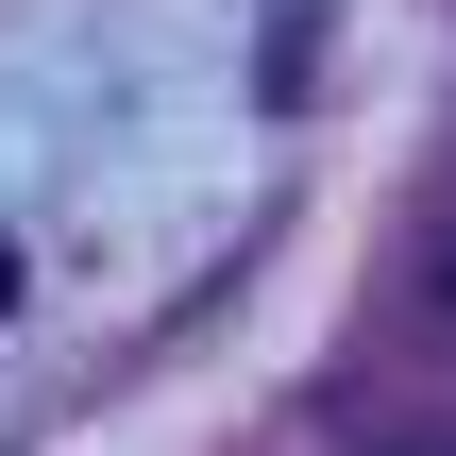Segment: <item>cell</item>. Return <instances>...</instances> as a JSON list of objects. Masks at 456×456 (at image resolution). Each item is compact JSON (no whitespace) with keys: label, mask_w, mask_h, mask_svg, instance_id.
Wrapping results in <instances>:
<instances>
[{"label":"cell","mask_w":456,"mask_h":456,"mask_svg":"<svg viewBox=\"0 0 456 456\" xmlns=\"http://www.w3.org/2000/svg\"><path fill=\"white\" fill-rule=\"evenodd\" d=\"M0 305H17V254H0Z\"/></svg>","instance_id":"obj_1"}]
</instances>
